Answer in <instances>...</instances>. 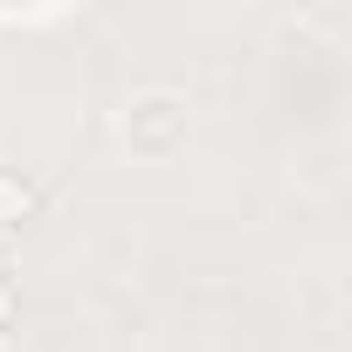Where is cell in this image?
<instances>
[{"label":"cell","instance_id":"obj_1","mask_svg":"<svg viewBox=\"0 0 352 352\" xmlns=\"http://www.w3.org/2000/svg\"><path fill=\"white\" fill-rule=\"evenodd\" d=\"M28 214H35V187L14 180V173H0V228H14V221H28Z\"/></svg>","mask_w":352,"mask_h":352},{"label":"cell","instance_id":"obj_2","mask_svg":"<svg viewBox=\"0 0 352 352\" xmlns=\"http://www.w3.org/2000/svg\"><path fill=\"white\" fill-rule=\"evenodd\" d=\"M0 311H8V283H0Z\"/></svg>","mask_w":352,"mask_h":352}]
</instances>
